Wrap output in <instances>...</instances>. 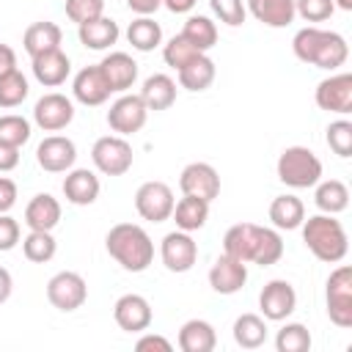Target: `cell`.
I'll list each match as a JSON object with an SVG mask.
<instances>
[{"label":"cell","mask_w":352,"mask_h":352,"mask_svg":"<svg viewBox=\"0 0 352 352\" xmlns=\"http://www.w3.org/2000/svg\"><path fill=\"white\" fill-rule=\"evenodd\" d=\"M99 69H102V74H104V80H107V85H110L113 94H126L135 85V80H138V63L126 52H110V55H104L102 63H99Z\"/></svg>","instance_id":"cell-20"},{"label":"cell","mask_w":352,"mask_h":352,"mask_svg":"<svg viewBox=\"0 0 352 352\" xmlns=\"http://www.w3.org/2000/svg\"><path fill=\"white\" fill-rule=\"evenodd\" d=\"M209 6H212V14L228 28H239L248 16L245 0H209Z\"/></svg>","instance_id":"cell-42"},{"label":"cell","mask_w":352,"mask_h":352,"mask_svg":"<svg viewBox=\"0 0 352 352\" xmlns=\"http://www.w3.org/2000/svg\"><path fill=\"white\" fill-rule=\"evenodd\" d=\"M327 146L333 148V154H338L341 160L352 157V121L338 118L327 126Z\"/></svg>","instance_id":"cell-41"},{"label":"cell","mask_w":352,"mask_h":352,"mask_svg":"<svg viewBox=\"0 0 352 352\" xmlns=\"http://www.w3.org/2000/svg\"><path fill=\"white\" fill-rule=\"evenodd\" d=\"M278 352H308L311 349V333L300 322H286L275 336Z\"/></svg>","instance_id":"cell-38"},{"label":"cell","mask_w":352,"mask_h":352,"mask_svg":"<svg viewBox=\"0 0 352 352\" xmlns=\"http://www.w3.org/2000/svg\"><path fill=\"white\" fill-rule=\"evenodd\" d=\"M135 349H138V352H170L173 344H170L165 336H160V333H146V336L138 338Z\"/></svg>","instance_id":"cell-46"},{"label":"cell","mask_w":352,"mask_h":352,"mask_svg":"<svg viewBox=\"0 0 352 352\" xmlns=\"http://www.w3.org/2000/svg\"><path fill=\"white\" fill-rule=\"evenodd\" d=\"M223 253L239 258V261H253L258 267L278 264L283 256V239L275 228H264L256 223H234L226 236H223Z\"/></svg>","instance_id":"cell-1"},{"label":"cell","mask_w":352,"mask_h":352,"mask_svg":"<svg viewBox=\"0 0 352 352\" xmlns=\"http://www.w3.org/2000/svg\"><path fill=\"white\" fill-rule=\"evenodd\" d=\"M94 168L104 176H124L132 168V146L121 135H102L91 148Z\"/></svg>","instance_id":"cell-7"},{"label":"cell","mask_w":352,"mask_h":352,"mask_svg":"<svg viewBox=\"0 0 352 352\" xmlns=\"http://www.w3.org/2000/svg\"><path fill=\"white\" fill-rule=\"evenodd\" d=\"M140 99L154 113L168 110L176 102V80L168 77V74H151V77H146L143 80V88H140Z\"/></svg>","instance_id":"cell-29"},{"label":"cell","mask_w":352,"mask_h":352,"mask_svg":"<svg viewBox=\"0 0 352 352\" xmlns=\"http://www.w3.org/2000/svg\"><path fill=\"white\" fill-rule=\"evenodd\" d=\"M11 292H14V278H11V272L6 267H0V305L11 297Z\"/></svg>","instance_id":"cell-51"},{"label":"cell","mask_w":352,"mask_h":352,"mask_svg":"<svg viewBox=\"0 0 352 352\" xmlns=\"http://www.w3.org/2000/svg\"><path fill=\"white\" fill-rule=\"evenodd\" d=\"M160 258L165 270L170 272H190L198 261V242L190 236V231H170L160 242Z\"/></svg>","instance_id":"cell-11"},{"label":"cell","mask_w":352,"mask_h":352,"mask_svg":"<svg viewBox=\"0 0 352 352\" xmlns=\"http://www.w3.org/2000/svg\"><path fill=\"white\" fill-rule=\"evenodd\" d=\"M173 190L165 182H143L135 192V209L148 223H165L173 214Z\"/></svg>","instance_id":"cell-9"},{"label":"cell","mask_w":352,"mask_h":352,"mask_svg":"<svg viewBox=\"0 0 352 352\" xmlns=\"http://www.w3.org/2000/svg\"><path fill=\"white\" fill-rule=\"evenodd\" d=\"M104 248L126 272H143L154 261V242L138 223H116L104 236Z\"/></svg>","instance_id":"cell-3"},{"label":"cell","mask_w":352,"mask_h":352,"mask_svg":"<svg viewBox=\"0 0 352 352\" xmlns=\"http://www.w3.org/2000/svg\"><path fill=\"white\" fill-rule=\"evenodd\" d=\"M126 41L138 52H151V50H157L162 44V28L151 16H138L126 28Z\"/></svg>","instance_id":"cell-34"},{"label":"cell","mask_w":352,"mask_h":352,"mask_svg":"<svg viewBox=\"0 0 352 352\" xmlns=\"http://www.w3.org/2000/svg\"><path fill=\"white\" fill-rule=\"evenodd\" d=\"M126 6H129L138 16H151V14L162 6V0H126Z\"/></svg>","instance_id":"cell-49"},{"label":"cell","mask_w":352,"mask_h":352,"mask_svg":"<svg viewBox=\"0 0 352 352\" xmlns=\"http://www.w3.org/2000/svg\"><path fill=\"white\" fill-rule=\"evenodd\" d=\"M28 140H30V121L25 116H16V113L0 116V143L22 148Z\"/></svg>","instance_id":"cell-39"},{"label":"cell","mask_w":352,"mask_h":352,"mask_svg":"<svg viewBox=\"0 0 352 352\" xmlns=\"http://www.w3.org/2000/svg\"><path fill=\"white\" fill-rule=\"evenodd\" d=\"M47 300L52 302V308L63 311V314H72L77 308L85 305L88 300V283L80 272H72V270H60L55 272L50 280H47Z\"/></svg>","instance_id":"cell-8"},{"label":"cell","mask_w":352,"mask_h":352,"mask_svg":"<svg viewBox=\"0 0 352 352\" xmlns=\"http://www.w3.org/2000/svg\"><path fill=\"white\" fill-rule=\"evenodd\" d=\"M195 55H198V50H195L182 33L173 36V38H168V44L162 47V60H165L170 69H176V72H179L187 60H192Z\"/></svg>","instance_id":"cell-40"},{"label":"cell","mask_w":352,"mask_h":352,"mask_svg":"<svg viewBox=\"0 0 352 352\" xmlns=\"http://www.w3.org/2000/svg\"><path fill=\"white\" fill-rule=\"evenodd\" d=\"M231 333L242 349H258L267 341V319L258 314H242L234 319Z\"/></svg>","instance_id":"cell-33"},{"label":"cell","mask_w":352,"mask_h":352,"mask_svg":"<svg viewBox=\"0 0 352 352\" xmlns=\"http://www.w3.org/2000/svg\"><path fill=\"white\" fill-rule=\"evenodd\" d=\"M30 94L28 77L19 69L0 74V107H19Z\"/></svg>","instance_id":"cell-37"},{"label":"cell","mask_w":352,"mask_h":352,"mask_svg":"<svg viewBox=\"0 0 352 352\" xmlns=\"http://www.w3.org/2000/svg\"><path fill=\"white\" fill-rule=\"evenodd\" d=\"M60 223V204L50 192H38L25 206V226L30 231H52Z\"/></svg>","instance_id":"cell-23"},{"label":"cell","mask_w":352,"mask_h":352,"mask_svg":"<svg viewBox=\"0 0 352 352\" xmlns=\"http://www.w3.org/2000/svg\"><path fill=\"white\" fill-rule=\"evenodd\" d=\"M336 3V8H341V11H352V0H333Z\"/></svg>","instance_id":"cell-53"},{"label":"cell","mask_w":352,"mask_h":352,"mask_svg":"<svg viewBox=\"0 0 352 352\" xmlns=\"http://www.w3.org/2000/svg\"><path fill=\"white\" fill-rule=\"evenodd\" d=\"M336 11L333 0H294V14H300L305 22H324Z\"/></svg>","instance_id":"cell-44"},{"label":"cell","mask_w":352,"mask_h":352,"mask_svg":"<svg viewBox=\"0 0 352 352\" xmlns=\"http://www.w3.org/2000/svg\"><path fill=\"white\" fill-rule=\"evenodd\" d=\"M302 242L305 248L324 264H338L344 261L346 250H349V236L346 228L341 226V220H336V214H314L308 220H302Z\"/></svg>","instance_id":"cell-4"},{"label":"cell","mask_w":352,"mask_h":352,"mask_svg":"<svg viewBox=\"0 0 352 352\" xmlns=\"http://www.w3.org/2000/svg\"><path fill=\"white\" fill-rule=\"evenodd\" d=\"M30 60H33V66H30L33 69V77L44 88L63 85L66 77H69V72H72V60H69V55L63 50H50V52H41V55L30 58Z\"/></svg>","instance_id":"cell-21"},{"label":"cell","mask_w":352,"mask_h":352,"mask_svg":"<svg viewBox=\"0 0 352 352\" xmlns=\"http://www.w3.org/2000/svg\"><path fill=\"white\" fill-rule=\"evenodd\" d=\"M245 8L253 14L256 22L267 28H286L294 22V0H248Z\"/></svg>","instance_id":"cell-25"},{"label":"cell","mask_w":352,"mask_h":352,"mask_svg":"<svg viewBox=\"0 0 352 352\" xmlns=\"http://www.w3.org/2000/svg\"><path fill=\"white\" fill-rule=\"evenodd\" d=\"M195 3H198V0H162V6H165L170 14H187V11H192Z\"/></svg>","instance_id":"cell-52"},{"label":"cell","mask_w":352,"mask_h":352,"mask_svg":"<svg viewBox=\"0 0 352 352\" xmlns=\"http://www.w3.org/2000/svg\"><path fill=\"white\" fill-rule=\"evenodd\" d=\"M16 69V52L8 44H0V74Z\"/></svg>","instance_id":"cell-50"},{"label":"cell","mask_w":352,"mask_h":352,"mask_svg":"<svg viewBox=\"0 0 352 352\" xmlns=\"http://www.w3.org/2000/svg\"><path fill=\"white\" fill-rule=\"evenodd\" d=\"M179 190L212 204L220 195V173L209 162H190L179 173Z\"/></svg>","instance_id":"cell-16"},{"label":"cell","mask_w":352,"mask_h":352,"mask_svg":"<svg viewBox=\"0 0 352 352\" xmlns=\"http://www.w3.org/2000/svg\"><path fill=\"white\" fill-rule=\"evenodd\" d=\"M33 121L44 132H60L74 121V102L66 94H44L33 107Z\"/></svg>","instance_id":"cell-12"},{"label":"cell","mask_w":352,"mask_h":352,"mask_svg":"<svg viewBox=\"0 0 352 352\" xmlns=\"http://www.w3.org/2000/svg\"><path fill=\"white\" fill-rule=\"evenodd\" d=\"M113 319L124 333H143L148 330L154 314H151V302L143 294H121L113 305Z\"/></svg>","instance_id":"cell-17"},{"label":"cell","mask_w":352,"mask_h":352,"mask_svg":"<svg viewBox=\"0 0 352 352\" xmlns=\"http://www.w3.org/2000/svg\"><path fill=\"white\" fill-rule=\"evenodd\" d=\"M16 204V182L8 176H0V214L11 212Z\"/></svg>","instance_id":"cell-47"},{"label":"cell","mask_w":352,"mask_h":352,"mask_svg":"<svg viewBox=\"0 0 352 352\" xmlns=\"http://www.w3.org/2000/svg\"><path fill=\"white\" fill-rule=\"evenodd\" d=\"M77 36H80V44L85 50L102 52V50H110L118 41L121 30H118V22H113L110 16L102 14V16L91 19V22H85V25H77Z\"/></svg>","instance_id":"cell-24"},{"label":"cell","mask_w":352,"mask_h":352,"mask_svg":"<svg viewBox=\"0 0 352 352\" xmlns=\"http://www.w3.org/2000/svg\"><path fill=\"white\" fill-rule=\"evenodd\" d=\"M176 74H179V85H182V88L198 94V91H206V88L214 82L217 69H214V60H212L206 52H198V55H195L192 60H187Z\"/></svg>","instance_id":"cell-26"},{"label":"cell","mask_w":352,"mask_h":352,"mask_svg":"<svg viewBox=\"0 0 352 352\" xmlns=\"http://www.w3.org/2000/svg\"><path fill=\"white\" fill-rule=\"evenodd\" d=\"M58 250V242L52 236V231H30L22 239V253L28 261L33 264H47Z\"/></svg>","instance_id":"cell-36"},{"label":"cell","mask_w":352,"mask_h":352,"mask_svg":"<svg viewBox=\"0 0 352 352\" xmlns=\"http://www.w3.org/2000/svg\"><path fill=\"white\" fill-rule=\"evenodd\" d=\"M275 170H278V179L286 187L305 190V187H314L322 179V160L308 146H289V148L280 151Z\"/></svg>","instance_id":"cell-5"},{"label":"cell","mask_w":352,"mask_h":352,"mask_svg":"<svg viewBox=\"0 0 352 352\" xmlns=\"http://www.w3.org/2000/svg\"><path fill=\"white\" fill-rule=\"evenodd\" d=\"M19 165V148L0 143V173H8Z\"/></svg>","instance_id":"cell-48"},{"label":"cell","mask_w":352,"mask_h":352,"mask_svg":"<svg viewBox=\"0 0 352 352\" xmlns=\"http://www.w3.org/2000/svg\"><path fill=\"white\" fill-rule=\"evenodd\" d=\"M77 160V146L66 135H50L36 146V162L47 173H66L74 168Z\"/></svg>","instance_id":"cell-15"},{"label":"cell","mask_w":352,"mask_h":352,"mask_svg":"<svg viewBox=\"0 0 352 352\" xmlns=\"http://www.w3.org/2000/svg\"><path fill=\"white\" fill-rule=\"evenodd\" d=\"M314 187H316L314 190V204H316L319 212L338 214L349 206V187L341 179H324V182L319 179Z\"/></svg>","instance_id":"cell-32"},{"label":"cell","mask_w":352,"mask_h":352,"mask_svg":"<svg viewBox=\"0 0 352 352\" xmlns=\"http://www.w3.org/2000/svg\"><path fill=\"white\" fill-rule=\"evenodd\" d=\"M248 280V264L223 253L209 270V286L217 294H236Z\"/></svg>","instance_id":"cell-19"},{"label":"cell","mask_w":352,"mask_h":352,"mask_svg":"<svg viewBox=\"0 0 352 352\" xmlns=\"http://www.w3.org/2000/svg\"><path fill=\"white\" fill-rule=\"evenodd\" d=\"M72 94H74V99H77L80 104H85V107H99V104H104V102L110 99L113 91H110V85H107V80H104L99 63H96V66H85V69H80V72L74 74V80H72Z\"/></svg>","instance_id":"cell-18"},{"label":"cell","mask_w":352,"mask_h":352,"mask_svg":"<svg viewBox=\"0 0 352 352\" xmlns=\"http://www.w3.org/2000/svg\"><path fill=\"white\" fill-rule=\"evenodd\" d=\"M19 236H22L19 223H16L8 212H6V214H0V253L14 250V248L19 245Z\"/></svg>","instance_id":"cell-45"},{"label":"cell","mask_w":352,"mask_h":352,"mask_svg":"<svg viewBox=\"0 0 352 352\" xmlns=\"http://www.w3.org/2000/svg\"><path fill=\"white\" fill-rule=\"evenodd\" d=\"M182 36L198 52H209L217 44V25L209 16H204V14H192V16H187V22L182 28Z\"/></svg>","instance_id":"cell-35"},{"label":"cell","mask_w":352,"mask_h":352,"mask_svg":"<svg viewBox=\"0 0 352 352\" xmlns=\"http://www.w3.org/2000/svg\"><path fill=\"white\" fill-rule=\"evenodd\" d=\"M314 99L322 110L327 113H338V116H349L352 113V74L341 72V74H330L324 77L316 91Z\"/></svg>","instance_id":"cell-14"},{"label":"cell","mask_w":352,"mask_h":352,"mask_svg":"<svg viewBox=\"0 0 352 352\" xmlns=\"http://www.w3.org/2000/svg\"><path fill=\"white\" fill-rule=\"evenodd\" d=\"M99 176L88 168H72L66 170V179H63V195L69 204L74 206H91L96 198H99Z\"/></svg>","instance_id":"cell-22"},{"label":"cell","mask_w":352,"mask_h":352,"mask_svg":"<svg viewBox=\"0 0 352 352\" xmlns=\"http://www.w3.org/2000/svg\"><path fill=\"white\" fill-rule=\"evenodd\" d=\"M170 217H173L179 231H190L192 234V231L206 226V220H209V201L195 198V195H184V198H179L173 204V214Z\"/></svg>","instance_id":"cell-30"},{"label":"cell","mask_w":352,"mask_h":352,"mask_svg":"<svg viewBox=\"0 0 352 352\" xmlns=\"http://www.w3.org/2000/svg\"><path fill=\"white\" fill-rule=\"evenodd\" d=\"M270 220L278 231H294L305 220V204L297 195H275L270 204Z\"/></svg>","instance_id":"cell-31"},{"label":"cell","mask_w":352,"mask_h":352,"mask_svg":"<svg viewBox=\"0 0 352 352\" xmlns=\"http://www.w3.org/2000/svg\"><path fill=\"white\" fill-rule=\"evenodd\" d=\"M104 14V0H66V16L74 25H85Z\"/></svg>","instance_id":"cell-43"},{"label":"cell","mask_w":352,"mask_h":352,"mask_svg":"<svg viewBox=\"0 0 352 352\" xmlns=\"http://www.w3.org/2000/svg\"><path fill=\"white\" fill-rule=\"evenodd\" d=\"M258 308H261V316L270 319V322H283L294 314L297 308V292L289 280L283 278H275L270 283H264L261 294H258Z\"/></svg>","instance_id":"cell-13"},{"label":"cell","mask_w":352,"mask_h":352,"mask_svg":"<svg viewBox=\"0 0 352 352\" xmlns=\"http://www.w3.org/2000/svg\"><path fill=\"white\" fill-rule=\"evenodd\" d=\"M146 118H148V107L143 104L140 94H121L107 110V124L121 138L140 132L146 126Z\"/></svg>","instance_id":"cell-10"},{"label":"cell","mask_w":352,"mask_h":352,"mask_svg":"<svg viewBox=\"0 0 352 352\" xmlns=\"http://www.w3.org/2000/svg\"><path fill=\"white\" fill-rule=\"evenodd\" d=\"M60 41H63V30L55 25V22H33L25 36H22V47L30 58L41 55V52H50V50H60Z\"/></svg>","instance_id":"cell-28"},{"label":"cell","mask_w":352,"mask_h":352,"mask_svg":"<svg viewBox=\"0 0 352 352\" xmlns=\"http://www.w3.org/2000/svg\"><path fill=\"white\" fill-rule=\"evenodd\" d=\"M327 316L336 327H352V267L341 264L327 278Z\"/></svg>","instance_id":"cell-6"},{"label":"cell","mask_w":352,"mask_h":352,"mask_svg":"<svg viewBox=\"0 0 352 352\" xmlns=\"http://www.w3.org/2000/svg\"><path fill=\"white\" fill-rule=\"evenodd\" d=\"M217 346V333L206 319H187L179 327L182 352H212Z\"/></svg>","instance_id":"cell-27"},{"label":"cell","mask_w":352,"mask_h":352,"mask_svg":"<svg viewBox=\"0 0 352 352\" xmlns=\"http://www.w3.org/2000/svg\"><path fill=\"white\" fill-rule=\"evenodd\" d=\"M292 50L302 63H311V66L327 69V72L344 66L346 58H349L346 38L336 30H324V28H316V25H308V28L297 30L294 38H292Z\"/></svg>","instance_id":"cell-2"}]
</instances>
